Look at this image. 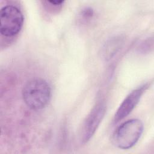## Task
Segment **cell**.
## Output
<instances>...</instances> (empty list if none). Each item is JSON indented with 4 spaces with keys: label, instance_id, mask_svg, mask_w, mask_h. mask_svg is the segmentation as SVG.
I'll return each mask as SVG.
<instances>
[{
    "label": "cell",
    "instance_id": "6da1fadb",
    "mask_svg": "<svg viewBox=\"0 0 154 154\" xmlns=\"http://www.w3.org/2000/svg\"><path fill=\"white\" fill-rule=\"evenodd\" d=\"M51 97V88L48 82L42 78H33L28 81L22 90V97L31 109L44 108Z\"/></svg>",
    "mask_w": 154,
    "mask_h": 154
},
{
    "label": "cell",
    "instance_id": "7a4b0ae2",
    "mask_svg": "<svg viewBox=\"0 0 154 154\" xmlns=\"http://www.w3.org/2000/svg\"><path fill=\"white\" fill-rule=\"evenodd\" d=\"M144 129L143 122L137 119L128 120L114 131L112 141L115 146L121 149L133 147L141 137Z\"/></svg>",
    "mask_w": 154,
    "mask_h": 154
},
{
    "label": "cell",
    "instance_id": "8992f818",
    "mask_svg": "<svg viewBox=\"0 0 154 154\" xmlns=\"http://www.w3.org/2000/svg\"><path fill=\"white\" fill-rule=\"evenodd\" d=\"M46 3H47L48 4H49V6H50L51 8L54 7V8H59L60 7L62 4H63L64 1H45Z\"/></svg>",
    "mask_w": 154,
    "mask_h": 154
},
{
    "label": "cell",
    "instance_id": "277c9868",
    "mask_svg": "<svg viewBox=\"0 0 154 154\" xmlns=\"http://www.w3.org/2000/svg\"><path fill=\"white\" fill-rule=\"evenodd\" d=\"M106 105L104 100H99L88 114L82 126L81 140L85 143L92 137L101 123L106 112Z\"/></svg>",
    "mask_w": 154,
    "mask_h": 154
},
{
    "label": "cell",
    "instance_id": "5b68a950",
    "mask_svg": "<svg viewBox=\"0 0 154 154\" xmlns=\"http://www.w3.org/2000/svg\"><path fill=\"white\" fill-rule=\"evenodd\" d=\"M147 87L148 84H145L129 93L123 100L114 115L113 120L114 123H118L131 112L140 101L141 96Z\"/></svg>",
    "mask_w": 154,
    "mask_h": 154
},
{
    "label": "cell",
    "instance_id": "3957f363",
    "mask_svg": "<svg viewBox=\"0 0 154 154\" xmlns=\"http://www.w3.org/2000/svg\"><path fill=\"white\" fill-rule=\"evenodd\" d=\"M23 24V16L21 11L13 5L2 7L0 12V31L4 37L17 34Z\"/></svg>",
    "mask_w": 154,
    "mask_h": 154
}]
</instances>
